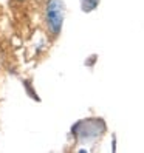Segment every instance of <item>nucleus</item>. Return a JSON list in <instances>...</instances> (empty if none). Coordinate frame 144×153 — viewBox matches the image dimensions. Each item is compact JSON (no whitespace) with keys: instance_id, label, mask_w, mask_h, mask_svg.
Wrapping results in <instances>:
<instances>
[{"instance_id":"nucleus-2","label":"nucleus","mask_w":144,"mask_h":153,"mask_svg":"<svg viewBox=\"0 0 144 153\" xmlns=\"http://www.w3.org/2000/svg\"><path fill=\"white\" fill-rule=\"evenodd\" d=\"M98 2L99 0H82V10L84 11H93L98 6Z\"/></svg>"},{"instance_id":"nucleus-1","label":"nucleus","mask_w":144,"mask_h":153,"mask_svg":"<svg viewBox=\"0 0 144 153\" xmlns=\"http://www.w3.org/2000/svg\"><path fill=\"white\" fill-rule=\"evenodd\" d=\"M65 17L64 0H47L45 5V23L51 37H57L62 31Z\"/></svg>"},{"instance_id":"nucleus-3","label":"nucleus","mask_w":144,"mask_h":153,"mask_svg":"<svg viewBox=\"0 0 144 153\" xmlns=\"http://www.w3.org/2000/svg\"><path fill=\"white\" fill-rule=\"evenodd\" d=\"M17 2H23V0H17Z\"/></svg>"}]
</instances>
